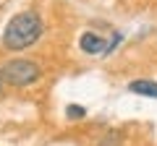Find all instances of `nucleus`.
I'll list each match as a JSON object with an SVG mask.
<instances>
[{"label": "nucleus", "mask_w": 157, "mask_h": 146, "mask_svg": "<svg viewBox=\"0 0 157 146\" xmlns=\"http://www.w3.org/2000/svg\"><path fill=\"white\" fill-rule=\"evenodd\" d=\"M121 39H123L121 31H110V34H105V37L97 34V31H84L81 39H78V47H81V52H86V55H92V57H102V55H110V52L121 45Z\"/></svg>", "instance_id": "nucleus-3"}, {"label": "nucleus", "mask_w": 157, "mask_h": 146, "mask_svg": "<svg viewBox=\"0 0 157 146\" xmlns=\"http://www.w3.org/2000/svg\"><path fill=\"white\" fill-rule=\"evenodd\" d=\"M0 78L6 84L16 86V89H24V86H32L42 78V68L34 60H26V57H13V60L3 63L0 68Z\"/></svg>", "instance_id": "nucleus-2"}, {"label": "nucleus", "mask_w": 157, "mask_h": 146, "mask_svg": "<svg viewBox=\"0 0 157 146\" xmlns=\"http://www.w3.org/2000/svg\"><path fill=\"white\" fill-rule=\"evenodd\" d=\"M66 115H68V120H81L86 115V107H81V104H68L66 107Z\"/></svg>", "instance_id": "nucleus-5"}, {"label": "nucleus", "mask_w": 157, "mask_h": 146, "mask_svg": "<svg viewBox=\"0 0 157 146\" xmlns=\"http://www.w3.org/2000/svg\"><path fill=\"white\" fill-rule=\"evenodd\" d=\"M131 94H139V97H149V99H157V84L155 81H147V78H136L128 84Z\"/></svg>", "instance_id": "nucleus-4"}, {"label": "nucleus", "mask_w": 157, "mask_h": 146, "mask_svg": "<svg viewBox=\"0 0 157 146\" xmlns=\"http://www.w3.org/2000/svg\"><path fill=\"white\" fill-rule=\"evenodd\" d=\"M0 86H3V78H0Z\"/></svg>", "instance_id": "nucleus-6"}, {"label": "nucleus", "mask_w": 157, "mask_h": 146, "mask_svg": "<svg viewBox=\"0 0 157 146\" xmlns=\"http://www.w3.org/2000/svg\"><path fill=\"white\" fill-rule=\"evenodd\" d=\"M45 31V24H42V16L37 11H21L6 24V31H3V47L6 50H26L34 42H39Z\"/></svg>", "instance_id": "nucleus-1"}]
</instances>
